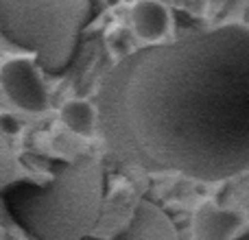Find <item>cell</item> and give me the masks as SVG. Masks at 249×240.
Masks as SVG:
<instances>
[{
	"mask_svg": "<svg viewBox=\"0 0 249 240\" xmlns=\"http://www.w3.org/2000/svg\"><path fill=\"white\" fill-rule=\"evenodd\" d=\"M123 164L216 184L249 171V29L225 24L123 57L96 96Z\"/></svg>",
	"mask_w": 249,
	"mask_h": 240,
	"instance_id": "1",
	"label": "cell"
},
{
	"mask_svg": "<svg viewBox=\"0 0 249 240\" xmlns=\"http://www.w3.org/2000/svg\"><path fill=\"white\" fill-rule=\"evenodd\" d=\"M4 201L33 238L86 240L105 212V166L94 155H83L59 164L46 184H13Z\"/></svg>",
	"mask_w": 249,
	"mask_h": 240,
	"instance_id": "2",
	"label": "cell"
},
{
	"mask_svg": "<svg viewBox=\"0 0 249 240\" xmlns=\"http://www.w3.org/2000/svg\"><path fill=\"white\" fill-rule=\"evenodd\" d=\"M90 20L92 0H0V33L48 74L70 68Z\"/></svg>",
	"mask_w": 249,
	"mask_h": 240,
	"instance_id": "3",
	"label": "cell"
},
{
	"mask_svg": "<svg viewBox=\"0 0 249 240\" xmlns=\"http://www.w3.org/2000/svg\"><path fill=\"white\" fill-rule=\"evenodd\" d=\"M0 86L20 109L44 112L48 107V94L39 79V68L29 57L9 59L0 68Z\"/></svg>",
	"mask_w": 249,
	"mask_h": 240,
	"instance_id": "4",
	"label": "cell"
},
{
	"mask_svg": "<svg viewBox=\"0 0 249 240\" xmlns=\"http://www.w3.org/2000/svg\"><path fill=\"white\" fill-rule=\"evenodd\" d=\"M114 240H179L173 219L153 201H140L127 229Z\"/></svg>",
	"mask_w": 249,
	"mask_h": 240,
	"instance_id": "5",
	"label": "cell"
},
{
	"mask_svg": "<svg viewBox=\"0 0 249 240\" xmlns=\"http://www.w3.org/2000/svg\"><path fill=\"white\" fill-rule=\"evenodd\" d=\"M243 227V214L214 203H203L193 216L195 240H234Z\"/></svg>",
	"mask_w": 249,
	"mask_h": 240,
	"instance_id": "6",
	"label": "cell"
},
{
	"mask_svg": "<svg viewBox=\"0 0 249 240\" xmlns=\"http://www.w3.org/2000/svg\"><path fill=\"white\" fill-rule=\"evenodd\" d=\"M133 33L149 44H160L171 31V11L158 0H140L131 9Z\"/></svg>",
	"mask_w": 249,
	"mask_h": 240,
	"instance_id": "7",
	"label": "cell"
},
{
	"mask_svg": "<svg viewBox=\"0 0 249 240\" xmlns=\"http://www.w3.org/2000/svg\"><path fill=\"white\" fill-rule=\"evenodd\" d=\"M61 122L70 129L72 133L83 137H92L99 131V116H96V107L90 101L83 99H74L61 107L59 112Z\"/></svg>",
	"mask_w": 249,
	"mask_h": 240,
	"instance_id": "8",
	"label": "cell"
},
{
	"mask_svg": "<svg viewBox=\"0 0 249 240\" xmlns=\"http://www.w3.org/2000/svg\"><path fill=\"white\" fill-rule=\"evenodd\" d=\"M20 175H22V166L18 162L16 151H13L11 142L7 140V136L0 133V192H4L13 184H18Z\"/></svg>",
	"mask_w": 249,
	"mask_h": 240,
	"instance_id": "9",
	"label": "cell"
},
{
	"mask_svg": "<svg viewBox=\"0 0 249 240\" xmlns=\"http://www.w3.org/2000/svg\"><path fill=\"white\" fill-rule=\"evenodd\" d=\"M0 127L4 129V133H16L18 129V122H16V118L13 116H7V114H4V116H0Z\"/></svg>",
	"mask_w": 249,
	"mask_h": 240,
	"instance_id": "10",
	"label": "cell"
},
{
	"mask_svg": "<svg viewBox=\"0 0 249 240\" xmlns=\"http://www.w3.org/2000/svg\"><path fill=\"white\" fill-rule=\"evenodd\" d=\"M234 240H249V234H245V236H241V238H234Z\"/></svg>",
	"mask_w": 249,
	"mask_h": 240,
	"instance_id": "11",
	"label": "cell"
}]
</instances>
